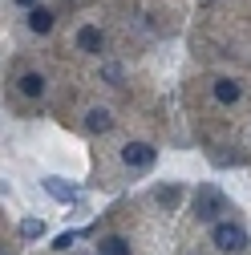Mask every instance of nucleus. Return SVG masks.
<instances>
[{
  "label": "nucleus",
  "instance_id": "0eeeda50",
  "mask_svg": "<svg viewBox=\"0 0 251 255\" xmlns=\"http://www.w3.org/2000/svg\"><path fill=\"white\" fill-rule=\"evenodd\" d=\"M53 12L49 8H28V28H33V33H49V28H53Z\"/></svg>",
  "mask_w": 251,
  "mask_h": 255
},
{
  "label": "nucleus",
  "instance_id": "2eb2a0df",
  "mask_svg": "<svg viewBox=\"0 0 251 255\" xmlns=\"http://www.w3.org/2000/svg\"><path fill=\"white\" fill-rule=\"evenodd\" d=\"M16 4H24V8H37V0H16Z\"/></svg>",
  "mask_w": 251,
  "mask_h": 255
},
{
  "label": "nucleus",
  "instance_id": "39448f33",
  "mask_svg": "<svg viewBox=\"0 0 251 255\" xmlns=\"http://www.w3.org/2000/svg\"><path fill=\"white\" fill-rule=\"evenodd\" d=\"M102 45H106V37H102V28H93V24H85L81 33H77V49H81V53H102Z\"/></svg>",
  "mask_w": 251,
  "mask_h": 255
},
{
  "label": "nucleus",
  "instance_id": "6e6552de",
  "mask_svg": "<svg viewBox=\"0 0 251 255\" xmlns=\"http://www.w3.org/2000/svg\"><path fill=\"white\" fill-rule=\"evenodd\" d=\"M215 98L223 102V106L239 102V81H231V77H223V81H215Z\"/></svg>",
  "mask_w": 251,
  "mask_h": 255
},
{
  "label": "nucleus",
  "instance_id": "20e7f679",
  "mask_svg": "<svg viewBox=\"0 0 251 255\" xmlns=\"http://www.w3.org/2000/svg\"><path fill=\"white\" fill-rule=\"evenodd\" d=\"M41 186H45V195L57 199V203H77V190H73L69 182H61V178H45Z\"/></svg>",
  "mask_w": 251,
  "mask_h": 255
},
{
  "label": "nucleus",
  "instance_id": "ddd939ff",
  "mask_svg": "<svg viewBox=\"0 0 251 255\" xmlns=\"http://www.w3.org/2000/svg\"><path fill=\"white\" fill-rule=\"evenodd\" d=\"M73 239H77V235L65 231V235H57V239H53V247H57V251H65V247H73Z\"/></svg>",
  "mask_w": 251,
  "mask_h": 255
},
{
  "label": "nucleus",
  "instance_id": "423d86ee",
  "mask_svg": "<svg viewBox=\"0 0 251 255\" xmlns=\"http://www.w3.org/2000/svg\"><path fill=\"white\" fill-rule=\"evenodd\" d=\"M20 93H24V98H41V93H45V77L41 73H20Z\"/></svg>",
  "mask_w": 251,
  "mask_h": 255
},
{
  "label": "nucleus",
  "instance_id": "9b49d317",
  "mask_svg": "<svg viewBox=\"0 0 251 255\" xmlns=\"http://www.w3.org/2000/svg\"><path fill=\"white\" fill-rule=\"evenodd\" d=\"M45 235V223L41 219H24L20 223V239H41Z\"/></svg>",
  "mask_w": 251,
  "mask_h": 255
},
{
  "label": "nucleus",
  "instance_id": "f257e3e1",
  "mask_svg": "<svg viewBox=\"0 0 251 255\" xmlns=\"http://www.w3.org/2000/svg\"><path fill=\"white\" fill-rule=\"evenodd\" d=\"M191 207H195V219H203V223H215L219 215L227 211V199H223V190H219V186H199Z\"/></svg>",
  "mask_w": 251,
  "mask_h": 255
},
{
  "label": "nucleus",
  "instance_id": "1a4fd4ad",
  "mask_svg": "<svg viewBox=\"0 0 251 255\" xmlns=\"http://www.w3.org/2000/svg\"><path fill=\"white\" fill-rule=\"evenodd\" d=\"M85 126H89L93 134H106L110 126H114V118H110V110H89L85 114Z\"/></svg>",
  "mask_w": 251,
  "mask_h": 255
},
{
  "label": "nucleus",
  "instance_id": "4468645a",
  "mask_svg": "<svg viewBox=\"0 0 251 255\" xmlns=\"http://www.w3.org/2000/svg\"><path fill=\"white\" fill-rule=\"evenodd\" d=\"M102 77H106L110 85H118V81H122V69H118V65H106V69H102Z\"/></svg>",
  "mask_w": 251,
  "mask_h": 255
},
{
  "label": "nucleus",
  "instance_id": "f8f14e48",
  "mask_svg": "<svg viewBox=\"0 0 251 255\" xmlns=\"http://www.w3.org/2000/svg\"><path fill=\"white\" fill-rule=\"evenodd\" d=\"M158 203H162V207H178V190H174V186L158 190Z\"/></svg>",
  "mask_w": 251,
  "mask_h": 255
},
{
  "label": "nucleus",
  "instance_id": "7ed1b4c3",
  "mask_svg": "<svg viewBox=\"0 0 251 255\" xmlns=\"http://www.w3.org/2000/svg\"><path fill=\"white\" fill-rule=\"evenodd\" d=\"M122 162L134 166V170L154 166V146H146V142H126V146H122Z\"/></svg>",
  "mask_w": 251,
  "mask_h": 255
},
{
  "label": "nucleus",
  "instance_id": "9d476101",
  "mask_svg": "<svg viewBox=\"0 0 251 255\" xmlns=\"http://www.w3.org/2000/svg\"><path fill=\"white\" fill-rule=\"evenodd\" d=\"M98 255H130V243H126L122 235H106L98 243Z\"/></svg>",
  "mask_w": 251,
  "mask_h": 255
},
{
  "label": "nucleus",
  "instance_id": "f03ea898",
  "mask_svg": "<svg viewBox=\"0 0 251 255\" xmlns=\"http://www.w3.org/2000/svg\"><path fill=\"white\" fill-rule=\"evenodd\" d=\"M211 239H215V247H223V251H243L247 247V231L239 227V223H215Z\"/></svg>",
  "mask_w": 251,
  "mask_h": 255
}]
</instances>
